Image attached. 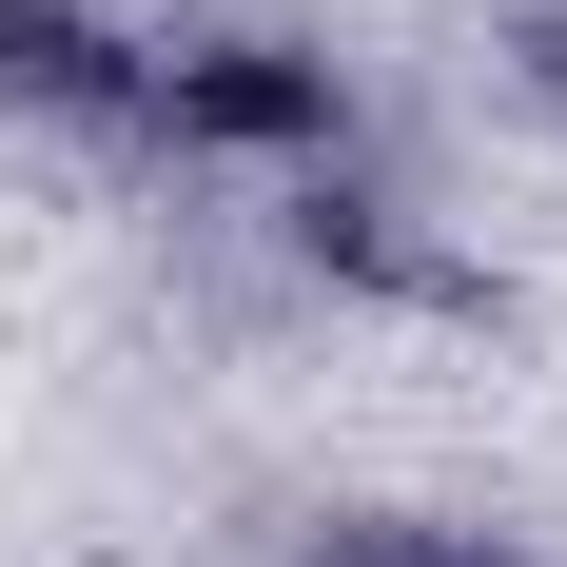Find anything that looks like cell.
Segmentation results:
<instances>
[{
  "label": "cell",
  "mask_w": 567,
  "mask_h": 567,
  "mask_svg": "<svg viewBox=\"0 0 567 567\" xmlns=\"http://www.w3.org/2000/svg\"><path fill=\"white\" fill-rule=\"evenodd\" d=\"M275 567H528V548L470 528V509H293Z\"/></svg>",
  "instance_id": "6da1fadb"
}]
</instances>
